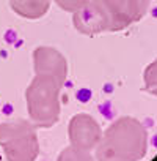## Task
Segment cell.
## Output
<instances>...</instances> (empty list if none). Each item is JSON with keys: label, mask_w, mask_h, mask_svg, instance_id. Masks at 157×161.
<instances>
[{"label": "cell", "mask_w": 157, "mask_h": 161, "mask_svg": "<svg viewBox=\"0 0 157 161\" xmlns=\"http://www.w3.org/2000/svg\"><path fill=\"white\" fill-rule=\"evenodd\" d=\"M149 0H85L75 11L74 24L84 33H99L105 30H123L138 21Z\"/></svg>", "instance_id": "cell-1"}, {"label": "cell", "mask_w": 157, "mask_h": 161, "mask_svg": "<svg viewBox=\"0 0 157 161\" xmlns=\"http://www.w3.org/2000/svg\"><path fill=\"white\" fill-rule=\"evenodd\" d=\"M148 137L143 125L130 117L116 120L98 144V161H140L146 155Z\"/></svg>", "instance_id": "cell-2"}, {"label": "cell", "mask_w": 157, "mask_h": 161, "mask_svg": "<svg viewBox=\"0 0 157 161\" xmlns=\"http://www.w3.org/2000/svg\"><path fill=\"white\" fill-rule=\"evenodd\" d=\"M60 82L44 74H36L27 90L28 114L35 126H52L60 114Z\"/></svg>", "instance_id": "cell-3"}, {"label": "cell", "mask_w": 157, "mask_h": 161, "mask_svg": "<svg viewBox=\"0 0 157 161\" xmlns=\"http://www.w3.org/2000/svg\"><path fill=\"white\" fill-rule=\"evenodd\" d=\"M0 145L8 161H35L39 152L35 126L28 122L2 123Z\"/></svg>", "instance_id": "cell-4"}, {"label": "cell", "mask_w": 157, "mask_h": 161, "mask_svg": "<svg viewBox=\"0 0 157 161\" xmlns=\"http://www.w3.org/2000/svg\"><path fill=\"white\" fill-rule=\"evenodd\" d=\"M102 134L96 120H93L88 114H78L69 123V139L74 147L90 150L96 147L101 141Z\"/></svg>", "instance_id": "cell-5"}, {"label": "cell", "mask_w": 157, "mask_h": 161, "mask_svg": "<svg viewBox=\"0 0 157 161\" xmlns=\"http://www.w3.org/2000/svg\"><path fill=\"white\" fill-rule=\"evenodd\" d=\"M35 69L36 74H44L57 79L60 84L66 77V60L60 52L50 47H38L35 51Z\"/></svg>", "instance_id": "cell-6"}, {"label": "cell", "mask_w": 157, "mask_h": 161, "mask_svg": "<svg viewBox=\"0 0 157 161\" xmlns=\"http://www.w3.org/2000/svg\"><path fill=\"white\" fill-rule=\"evenodd\" d=\"M50 0H11L13 10L28 19H38L49 10Z\"/></svg>", "instance_id": "cell-7"}, {"label": "cell", "mask_w": 157, "mask_h": 161, "mask_svg": "<svg viewBox=\"0 0 157 161\" xmlns=\"http://www.w3.org/2000/svg\"><path fill=\"white\" fill-rule=\"evenodd\" d=\"M58 161H93V156L88 153V150L72 145V147L61 152Z\"/></svg>", "instance_id": "cell-8"}, {"label": "cell", "mask_w": 157, "mask_h": 161, "mask_svg": "<svg viewBox=\"0 0 157 161\" xmlns=\"http://www.w3.org/2000/svg\"><path fill=\"white\" fill-rule=\"evenodd\" d=\"M144 84L151 93L157 95V60L151 63L148 69L144 71Z\"/></svg>", "instance_id": "cell-9"}, {"label": "cell", "mask_w": 157, "mask_h": 161, "mask_svg": "<svg viewBox=\"0 0 157 161\" xmlns=\"http://www.w3.org/2000/svg\"><path fill=\"white\" fill-rule=\"evenodd\" d=\"M55 2L66 11H77L85 3V0H55Z\"/></svg>", "instance_id": "cell-10"}, {"label": "cell", "mask_w": 157, "mask_h": 161, "mask_svg": "<svg viewBox=\"0 0 157 161\" xmlns=\"http://www.w3.org/2000/svg\"><path fill=\"white\" fill-rule=\"evenodd\" d=\"M90 98H91V92H90L88 89H85V90L82 89V90L77 92V100H78V101H88Z\"/></svg>", "instance_id": "cell-11"}]
</instances>
